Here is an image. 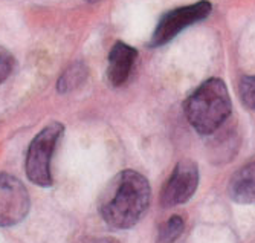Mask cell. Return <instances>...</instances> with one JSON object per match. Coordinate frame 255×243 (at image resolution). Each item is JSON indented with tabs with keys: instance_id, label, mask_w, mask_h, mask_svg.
Returning <instances> with one entry per match:
<instances>
[{
	"instance_id": "obj_1",
	"label": "cell",
	"mask_w": 255,
	"mask_h": 243,
	"mask_svg": "<svg viewBox=\"0 0 255 243\" xmlns=\"http://www.w3.org/2000/svg\"><path fill=\"white\" fill-rule=\"evenodd\" d=\"M150 196L151 188L145 176L134 170H123L106 185L98 208L107 225L127 230L144 216Z\"/></svg>"
},
{
	"instance_id": "obj_2",
	"label": "cell",
	"mask_w": 255,
	"mask_h": 243,
	"mask_svg": "<svg viewBox=\"0 0 255 243\" xmlns=\"http://www.w3.org/2000/svg\"><path fill=\"white\" fill-rule=\"evenodd\" d=\"M233 104L226 84L220 78L202 83L185 103L190 124L200 135H211L229 118Z\"/></svg>"
},
{
	"instance_id": "obj_3",
	"label": "cell",
	"mask_w": 255,
	"mask_h": 243,
	"mask_svg": "<svg viewBox=\"0 0 255 243\" xmlns=\"http://www.w3.org/2000/svg\"><path fill=\"white\" fill-rule=\"evenodd\" d=\"M64 127L60 123H51L31 141L26 152L28 179L38 187H51V159Z\"/></svg>"
},
{
	"instance_id": "obj_4",
	"label": "cell",
	"mask_w": 255,
	"mask_h": 243,
	"mask_svg": "<svg viewBox=\"0 0 255 243\" xmlns=\"http://www.w3.org/2000/svg\"><path fill=\"white\" fill-rule=\"evenodd\" d=\"M213 9V5L206 0H200L197 3L176 8L165 15H162L157 26L150 40V46L157 47L171 41L180 31L188 28L194 23L206 18Z\"/></svg>"
},
{
	"instance_id": "obj_5",
	"label": "cell",
	"mask_w": 255,
	"mask_h": 243,
	"mask_svg": "<svg viewBox=\"0 0 255 243\" xmlns=\"http://www.w3.org/2000/svg\"><path fill=\"white\" fill-rule=\"evenodd\" d=\"M31 208L26 187L17 178L0 173V227H14L25 221Z\"/></svg>"
},
{
	"instance_id": "obj_6",
	"label": "cell",
	"mask_w": 255,
	"mask_h": 243,
	"mask_svg": "<svg viewBox=\"0 0 255 243\" xmlns=\"http://www.w3.org/2000/svg\"><path fill=\"white\" fill-rule=\"evenodd\" d=\"M199 185V168L190 159H182L174 167L170 179L162 190V205L176 207L188 202Z\"/></svg>"
},
{
	"instance_id": "obj_7",
	"label": "cell",
	"mask_w": 255,
	"mask_h": 243,
	"mask_svg": "<svg viewBox=\"0 0 255 243\" xmlns=\"http://www.w3.org/2000/svg\"><path fill=\"white\" fill-rule=\"evenodd\" d=\"M136 57L137 51L124 41H117L112 46L109 52L107 78L113 87L123 86L128 80Z\"/></svg>"
},
{
	"instance_id": "obj_8",
	"label": "cell",
	"mask_w": 255,
	"mask_h": 243,
	"mask_svg": "<svg viewBox=\"0 0 255 243\" xmlns=\"http://www.w3.org/2000/svg\"><path fill=\"white\" fill-rule=\"evenodd\" d=\"M229 196L239 204H255V162L242 167L231 178Z\"/></svg>"
},
{
	"instance_id": "obj_9",
	"label": "cell",
	"mask_w": 255,
	"mask_h": 243,
	"mask_svg": "<svg viewBox=\"0 0 255 243\" xmlns=\"http://www.w3.org/2000/svg\"><path fill=\"white\" fill-rule=\"evenodd\" d=\"M86 78H87V66L81 61L74 63L69 66L58 78L57 89L60 93H69L75 90L77 87H80Z\"/></svg>"
},
{
	"instance_id": "obj_10",
	"label": "cell",
	"mask_w": 255,
	"mask_h": 243,
	"mask_svg": "<svg viewBox=\"0 0 255 243\" xmlns=\"http://www.w3.org/2000/svg\"><path fill=\"white\" fill-rule=\"evenodd\" d=\"M183 231V221L179 216L170 217L167 224L162 227L160 231V242L162 243H173Z\"/></svg>"
},
{
	"instance_id": "obj_11",
	"label": "cell",
	"mask_w": 255,
	"mask_h": 243,
	"mask_svg": "<svg viewBox=\"0 0 255 243\" xmlns=\"http://www.w3.org/2000/svg\"><path fill=\"white\" fill-rule=\"evenodd\" d=\"M239 93L243 104L255 112V75L243 77L239 84Z\"/></svg>"
},
{
	"instance_id": "obj_12",
	"label": "cell",
	"mask_w": 255,
	"mask_h": 243,
	"mask_svg": "<svg viewBox=\"0 0 255 243\" xmlns=\"http://www.w3.org/2000/svg\"><path fill=\"white\" fill-rule=\"evenodd\" d=\"M12 69H14V57L3 46H0V84L12 74Z\"/></svg>"
},
{
	"instance_id": "obj_13",
	"label": "cell",
	"mask_w": 255,
	"mask_h": 243,
	"mask_svg": "<svg viewBox=\"0 0 255 243\" xmlns=\"http://www.w3.org/2000/svg\"><path fill=\"white\" fill-rule=\"evenodd\" d=\"M84 243H118L115 239H107V237H104V239H89V240H86Z\"/></svg>"
},
{
	"instance_id": "obj_14",
	"label": "cell",
	"mask_w": 255,
	"mask_h": 243,
	"mask_svg": "<svg viewBox=\"0 0 255 243\" xmlns=\"http://www.w3.org/2000/svg\"><path fill=\"white\" fill-rule=\"evenodd\" d=\"M86 2H90L92 3V2H97V0H86Z\"/></svg>"
}]
</instances>
